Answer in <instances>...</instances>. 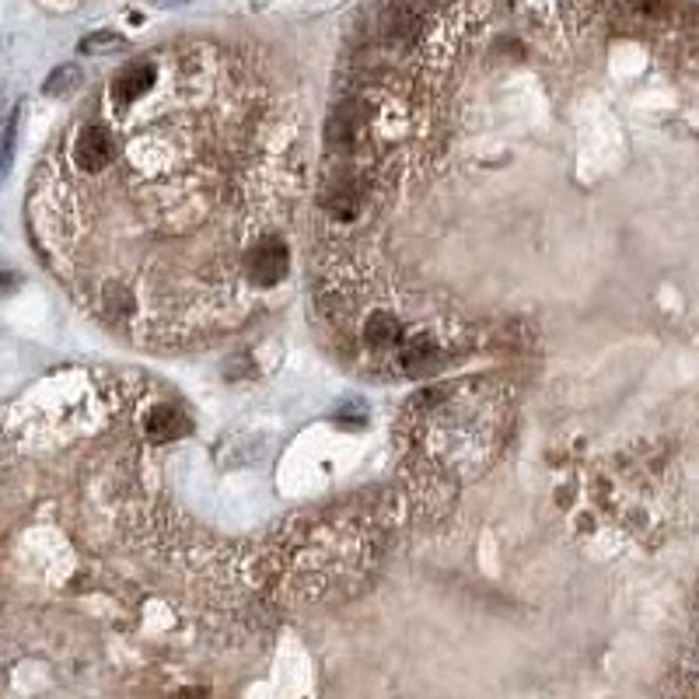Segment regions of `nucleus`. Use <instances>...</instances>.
<instances>
[{"label": "nucleus", "mask_w": 699, "mask_h": 699, "mask_svg": "<svg viewBox=\"0 0 699 699\" xmlns=\"http://www.w3.org/2000/svg\"><path fill=\"white\" fill-rule=\"evenodd\" d=\"M245 277L252 287H277L287 277V245L284 238L266 235L245 256Z\"/></svg>", "instance_id": "nucleus-1"}, {"label": "nucleus", "mask_w": 699, "mask_h": 699, "mask_svg": "<svg viewBox=\"0 0 699 699\" xmlns=\"http://www.w3.org/2000/svg\"><path fill=\"white\" fill-rule=\"evenodd\" d=\"M116 158V140H112V130L102 123H88L74 140V165L81 168L84 175H98L112 165Z\"/></svg>", "instance_id": "nucleus-2"}, {"label": "nucleus", "mask_w": 699, "mask_h": 699, "mask_svg": "<svg viewBox=\"0 0 699 699\" xmlns=\"http://www.w3.org/2000/svg\"><path fill=\"white\" fill-rule=\"evenodd\" d=\"M154 81H158V67H154L151 60H140L119 70V74L112 77L109 91L119 105H130V102H137V98H144L147 91L154 88Z\"/></svg>", "instance_id": "nucleus-3"}, {"label": "nucleus", "mask_w": 699, "mask_h": 699, "mask_svg": "<svg viewBox=\"0 0 699 699\" xmlns=\"http://www.w3.org/2000/svg\"><path fill=\"white\" fill-rule=\"evenodd\" d=\"M189 430V420L179 413L175 406H154L151 416H147V434L154 441H175Z\"/></svg>", "instance_id": "nucleus-4"}, {"label": "nucleus", "mask_w": 699, "mask_h": 699, "mask_svg": "<svg viewBox=\"0 0 699 699\" xmlns=\"http://www.w3.org/2000/svg\"><path fill=\"white\" fill-rule=\"evenodd\" d=\"M434 364H437L434 343H427V340H409L406 347H402V367H406L409 374H427Z\"/></svg>", "instance_id": "nucleus-5"}, {"label": "nucleus", "mask_w": 699, "mask_h": 699, "mask_svg": "<svg viewBox=\"0 0 699 699\" xmlns=\"http://www.w3.org/2000/svg\"><path fill=\"white\" fill-rule=\"evenodd\" d=\"M364 336H367V343H374V347H392V343H399L402 326L392 319V315H371L364 326Z\"/></svg>", "instance_id": "nucleus-6"}, {"label": "nucleus", "mask_w": 699, "mask_h": 699, "mask_svg": "<svg viewBox=\"0 0 699 699\" xmlns=\"http://www.w3.org/2000/svg\"><path fill=\"white\" fill-rule=\"evenodd\" d=\"M81 81H84V74L77 63H60V67L46 77V95H67V91H74Z\"/></svg>", "instance_id": "nucleus-7"}, {"label": "nucleus", "mask_w": 699, "mask_h": 699, "mask_svg": "<svg viewBox=\"0 0 699 699\" xmlns=\"http://www.w3.org/2000/svg\"><path fill=\"white\" fill-rule=\"evenodd\" d=\"M126 46V39L123 35H116V32H95V35H88V39H81V53L84 56H95V53H112V49H123Z\"/></svg>", "instance_id": "nucleus-8"}, {"label": "nucleus", "mask_w": 699, "mask_h": 699, "mask_svg": "<svg viewBox=\"0 0 699 699\" xmlns=\"http://www.w3.org/2000/svg\"><path fill=\"white\" fill-rule=\"evenodd\" d=\"M14 140H18V112L7 119L4 126V140H0V175L11 172V161H14Z\"/></svg>", "instance_id": "nucleus-9"}, {"label": "nucleus", "mask_w": 699, "mask_h": 699, "mask_svg": "<svg viewBox=\"0 0 699 699\" xmlns=\"http://www.w3.org/2000/svg\"><path fill=\"white\" fill-rule=\"evenodd\" d=\"M626 7H633V11H640V14H661L665 11V0H623Z\"/></svg>", "instance_id": "nucleus-10"}, {"label": "nucleus", "mask_w": 699, "mask_h": 699, "mask_svg": "<svg viewBox=\"0 0 699 699\" xmlns=\"http://www.w3.org/2000/svg\"><path fill=\"white\" fill-rule=\"evenodd\" d=\"M14 284H18V277H14V273H7V270H4V273H0V291H4V294H7V291H11V287H14Z\"/></svg>", "instance_id": "nucleus-11"}, {"label": "nucleus", "mask_w": 699, "mask_h": 699, "mask_svg": "<svg viewBox=\"0 0 699 699\" xmlns=\"http://www.w3.org/2000/svg\"><path fill=\"white\" fill-rule=\"evenodd\" d=\"M158 4H186V0H158Z\"/></svg>", "instance_id": "nucleus-12"}]
</instances>
